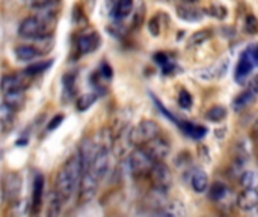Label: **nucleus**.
I'll return each mask as SVG.
<instances>
[{"mask_svg": "<svg viewBox=\"0 0 258 217\" xmlns=\"http://www.w3.org/2000/svg\"><path fill=\"white\" fill-rule=\"evenodd\" d=\"M82 175H83V163L77 151L62 165V168L56 175V190L65 198V201L70 199L71 195L79 187Z\"/></svg>", "mask_w": 258, "mask_h": 217, "instance_id": "1", "label": "nucleus"}, {"mask_svg": "<svg viewBox=\"0 0 258 217\" xmlns=\"http://www.w3.org/2000/svg\"><path fill=\"white\" fill-rule=\"evenodd\" d=\"M156 160L150 156V153L145 150V147H136L130 157H128V169L133 177H148Z\"/></svg>", "mask_w": 258, "mask_h": 217, "instance_id": "2", "label": "nucleus"}, {"mask_svg": "<svg viewBox=\"0 0 258 217\" xmlns=\"http://www.w3.org/2000/svg\"><path fill=\"white\" fill-rule=\"evenodd\" d=\"M54 24L47 21L45 18H42L41 15L36 17H27L24 18L20 26H18V35L21 38H27V39H35L41 35H47L48 33V27H53Z\"/></svg>", "mask_w": 258, "mask_h": 217, "instance_id": "3", "label": "nucleus"}, {"mask_svg": "<svg viewBox=\"0 0 258 217\" xmlns=\"http://www.w3.org/2000/svg\"><path fill=\"white\" fill-rule=\"evenodd\" d=\"M159 131H160V128H159V125L154 121L145 119V121H141L138 125H135L130 130L128 140L135 147H144L145 143H148L150 140L157 137Z\"/></svg>", "mask_w": 258, "mask_h": 217, "instance_id": "4", "label": "nucleus"}, {"mask_svg": "<svg viewBox=\"0 0 258 217\" xmlns=\"http://www.w3.org/2000/svg\"><path fill=\"white\" fill-rule=\"evenodd\" d=\"M100 181L101 180L91 169L83 172L80 184H79V201L82 204H88V202H91L95 198Z\"/></svg>", "mask_w": 258, "mask_h": 217, "instance_id": "5", "label": "nucleus"}, {"mask_svg": "<svg viewBox=\"0 0 258 217\" xmlns=\"http://www.w3.org/2000/svg\"><path fill=\"white\" fill-rule=\"evenodd\" d=\"M148 177L153 183V187L160 189V190H166V192L172 186V181H174L171 169L163 162H156Z\"/></svg>", "mask_w": 258, "mask_h": 217, "instance_id": "6", "label": "nucleus"}, {"mask_svg": "<svg viewBox=\"0 0 258 217\" xmlns=\"http://www.w3.org/2000/svg\"><path fill=\"white\" fill-rule=\"evenodd\" d=\"M21 192V177L17 172H8L3 177L2 183V193L5 202H14Z\"/></svg>", "mask_w": 258, "mask_h": 217, "instance_id": "7", "label": "nucleus"}, {"mask_svg": "<svg viewBox=\"0 0 258 217\" xmlns=\"http://www.w3.org/2000/svg\"><path fill=\"white\" fill-rule=\"evenodd\" d=\"M145 150L150 153V156L156 160V162H163L168 156H169V151H171V147H169V142L160 136L154 137L153 140H150L148 143L144 145Z\"/></svg>", "mask_w": 258, "mask_h": 217, "instance_id": "8", "label": "nucleus"}, {"mask_svg": "<svg viewBox=\"0 0 258 217\" xmlns=\"http://www.w3.org/2000/svg\"><path fill=\"white\" fill-rule=\"evenodd\" d=\"M110 148H104V147H100L92 165H91V171L100 178L103 180L106 177V174L109 172V166H110Z\"/></svg>", "mask_w": 258, "mask_h": 217, "instance_id": "9", "label": "nucleus"}, {"mask_svg": "<svg viewBox=\"0 0 258 217\" xmlns=\"http://www.w3.org/2000/svg\"><path fill=\"white\" fill-rule=\"evenodd\" d=\"M32 76H29L26 71L17 73V74H8L2 80V91L9 92V91H23Z\"/></svg>", "mask_w": 258, "mask_h": 217, "instance_id": "10", "label": "nucleus"}, {"mask_svg": "<svg viewBox=\"0 0 258 217\" xmlns=\"http://www.w3.org/2000/svg\"><path fill=\"white\" fill-rule=\"evenodd\" d=\"M100 150V145L94 142V139L88 137L82 142L80 148H79V154H80V159H82V163H83V172L88 171L97 156Z\"/></svg>", "mask_w": 258, "mask_h": 217, "instance_id": "11", "label": "nucleus"}, {"mask_svg": "<svg viewBox=\"0 0 258 217\" xmlns=\"http://www.w3.org/2000/svg\"><path fill=\"white\" fill-rule=\"evenodd\" d=\"M236 204L242 211H252L258 208V189H245L240 192Z\"/></svg>", "mask_w": 258, "mask_h": 217, "instance_id": "12", "label": "nucleus"}, {"mask_svg": "<svg viewBox=\"0 0 258 217\" xmlns=\"http://www.w3.org/2000/svg\"><path fill=\"white\" fill-rule=\"evenodd\" d=\"M100 45V35L98 33H85L77 38V50L82 54L94 51Z\"/></svg>", "mask_w": 258, "mask_h": 217, "instance_id": "13", "label": "nucleus"}, {"mask_svg": "<svg viewBox=\"0 0 258 217\" xmlns=\"http://www.w3.org/2000/svg\"><path fill=\"white\" fill-rule=\"evenodd\" d=\"M252 68H254V62H252V59L249 57V54L245 51V53L242 54L239 63H237V68H236V74H234L236 82L242 83V82L249 76V73L252 71Z\"/></svg>", "mask_w": 258, "mask_h": 217, "instance_id": "14", "label": "nucleus"}, {"mask_svg": "<svg viewBox=\"0 0 258 217\" xmlns=\"http://www.w3.org/2000/svg\"><path fill=\"white\" fill-rule=\"evenodd\" d=\"M42 193H44V177L38 174L33 180V189H32V207L33 211H39L42 204Z\"/></svg>", "mask_w": 258, "mask_h": 217, "instance_id": "15", "label": "nucleus"}, {"mask_svg": "<svg viewBox=\"0 0 258 217\" xmlns=\"http://www.w3.org/2000/svg\"><path fill=\"white\" fill-rule=\"evenodd\" d=\"M190 186L197 193H204L209 187V177L204 171L195 169L190 175Z\"/></svg>", "mask_w": 258, "mask_h": 217, "instance_id": "16", "label": "nucleus"}, {"mask_svg": "<svg viewBox=\"0 0 258 217\" xmlns=\"http://www.w3.org/2000/svg\"><path fill=\"white\" fill-rule=\"evenodd\" d=\"M65 198L54 189L48 196V207H47V216H59L62 211V204Z\"/></svg>", "mask_w": 258, "mask_h": 217, "instance_id": "17", "label": "nucleus"}, {"mask_svg": "<svg viewBox=\"0 0 258 217\" xmlns=\"http://www.w3.org/2000/svg\"><path fill=\"white\" fill-rule=\"evenodd\" d=\"M15 112H17L15 109H12L11 106H8L6 103L2 101V106H0V124H2L3 131H8V128L14 125Z\"/></svg>", "mask_w": 258, "mask_h": 217, "instance_id": "18", "label": "nucleus"}, {"mask_svg": "<svg viewBox=\"0 0 258 217\" xmlns=\"http://www.w3.org/2000/svg\"><path fill=\"white\" fill-rule=\"evenodd\" d=\"M26 98L23 91H9V92H3V103H6L8 106H11L15 110H20L24 104Z\"/></svg>", "mask_w": 258, "mask_h": 217, "instance_id": "19", "label": "nucleus"}, {"mask_svg": "<svg viewBox=\"0 0 258 217\" xmlns=\"http://www.w3.org/2000/svg\"><path fill=\"white\" fill-rule=\"evenodd\" d=\"M14 53H15V57H17L18 60H21V62L32 60V59H35L38 54H41V53L38 51V48L33 47V45H18V47L15 48Z\"/></svg>", "mask_w": 258, "mask_h": 217, "instance_id": "20", "label": "nucleus"}, {"mask_svg": "<svg viewBox=\"0 0 258 217\" xmlns=\"http://www.w3.org/2000/svg\"><path fill=\"white\" fill-rule=\"evenodd\" d=\"M180 127L181 130L189 136V137H194V139H201L207 134V128L203 127V125H198V124H192V122H180Z\"/></svg>", "mask_w": 258, "mask_h": 217, "instance_id": "21", "label": "nucleus"}, {"mask_svg": "<svg viewBox=\"0 0 258 217\" xmlns=\"http://www.w3.org/2000/svg\"><path fill=\"white\" fill-rule=\"evenodd\" d=\"M133 9V0H116L113 8H112V12H113V17L115 18H125L127 15H130Z\"/></svg>", "mask_w": 258, "mask_h": 217, "instance_id": "22", "label": "nucleus"}, {"mask_svg": "<svg viewBox=\"0 0 258 217\" xmlns=\"http://www.w3.org/2000/svg\"><path fill=\"white\" fill-rule=\"evenodd\" d=\"M177 15L181 18V20H186V21H200L203 14L194 8H189V6H180L177 9Z\"/></svg>", "mask_w": 258, "mask_h": 217, "instance_id": "23", "label": "nucleus"}, {"mask_svg": "<svg viewBox=\"0 0 258 217\" xmlns=\"http://www.w3.org/2000/svg\"><path fill=\"white\" fill-rule=\"evenodd\" d=\"M228 193H231V192L228 190V187H227L224 183H216V184H213V187L210 189V198H212L215 202H222V201L228 196Z\"/></svg>", "mask_w": 258, "mask_h": 217, "instance_id": "24", "label": "nucleus"}, {"mask_svg": "<svg viewBox=\"0 0 258 217\" xmlns=\"http://www.w3.org/2000/svg\"><path fill=\"white\" fill-rule=\"evenodd\" d=\"M240 186L243 189H258V172L246 171L240 175Z\"/></svg>", "mask_w": 258, "mask_h": 217, "instance_id": "25", "label": "nucleus"}, {"mask_svg": "<svg viewBox=\"0 0 258 217\" xmlns=\"http://www.w3.org/2000/svg\"><path fill=\"white\" fill-rule=\"evenodd\" d=\"M206 118L210 122H221L227 118V109L224 106H213L212 109L207 110Z\"/></svg>", "mask_w": 258, "mask_h": 217, "instance_id": "26", "label": "nucleus"}, {"mask_svg": "<svg viewBox=\"0 0 258 217\" xmlns=\"http://www.w3.org/2000/svg\"><path fill=\"white\" fill-rule=\"evenodd\" d=\"M255 94H252L251 91H245L243 94H240L236 100H234V109L236 110H240V109H243V107H246L248 104H251L254 100H255Z\"/></svg>", "mask_w": 258, "mask_h": 217, "instance_id": "27", "label": "nucleus"}, {"mask_svg": "<svg viewBox=\"0 0 258 217\" xmlns=\"http://www.w3.org/2000/svg\"><path fill=\"white\" fill-rule=\"evenodd\" d=\"M51 60H44V62H36V63H32V65H29L24 71L29 74V76H36V74H41V73H44L47 68H50L51 66Z\"/></svg>", "mask_w": 258, "mask_h": 217, "instance_id": "28", "label": "nucleus"}, {"mask_svg": "<svg viewBox=\"0 0 258 217\" xmlns=\"http://www.w3.org/2000/svg\"><path fill=\"white\" fill-rule=\"evenodd\" d=\"M95 100H97V95H95V94H86V95L79 97L76 106H77V109H79L80 112H83V110H88V109L95 103Z\"/></svg>", "mask_w": 258, "mask_h": 217, "instance_id": "29", "label": "nucleus"}, {"mask_svg": "<svg viewBox=\"0 0 258 217\" xmlns=\"http://www.w3.org/2000/svg\"><path fill=\"white\" fill-rule=\"evenodd\" d=\"M210 35H212L210 30H198V32H195L192 35V38H190V45H200V44L206 42L210 38Z\"/></svg>", "mask_w": 258, "mask_h": 217, "instance_id": "30", "label": "nucleus"}, {"mask_svg": "<svg viewBox=\"0 0 258 217\" xmlns=\"http://www.w3.org/2000/svg\"><path fill=\"white\" fill-rule=\"evenodd\" d=\"M178 104H180L181 109H190V107H192L194 98H192V95H190L186 89H183V91L180 92V95H178Z\"/></svg>", "mask_w": 258, "mask_h": 217, "instance_id": "31", "label": "nucleus"}, {"mask_svg": "<svg viewBox=\"0 0 258 217\" xmlns=\"http://www.w3.org/2000/svg\"><path fill=\"white\" fill-rule=\"evenodd\" d=\"M57 0H30V6L36 11H44V9H51Z\"/></svg>", "mask_w": 258, "mask_h": 217, "instance_id": "32", "label": "nucleus"}, {"mask_svg": "<svg viewBox=\"0 0 258 217\" xmlns=\"http://www.w3.org/2000/svg\"><path fill=\"white\" fill-rule=\"evenodd\" d=\"M245 29L248 33L251 35H255L258 33V20L254 15H248L246 17V21H245Z\"/></svg>", "mask_w": 258, "mask_h": 217, "instance_id": "33", "label": "nucleus"}, {"mask_svg": "<svg viewBox=\"0 0 258 217\" xmlns=\"http://www.w3.org/2000/svg\"><path fill=\"white\" fill-rule=\"evenodd\" d=\"M210 15L212 17H216L219 20H224L227 17V8H224L222 5H213L210 9H209Z\"/></svg>", "mask_w": 258, "mask_h": 217, "instance_id": "34", "label": "nucleus"}, {"mask_svg": "<svg viewBox=\"0 0 258 217\" xmlns=\"http://www.w3.org/2000/svg\"><path fill=\"white\" fill-rule=\"evenodd\" d=\"M148 29H150L151 35L159 36V33H160V23H159V18H157V17H153V18L148 21Z\"/></svg>", "mask_w": 258, "mask_h": 217, "instance_id": "35", "label": "nucleus"}, {"mask_svg": "<svg viewBox=\"0 0 258 217\" xmlns=\"http://www.w3.org/2000/svg\"><path fill=\"white\" fill-rule=\"evenodd\" d=\"M62 121H63V115H56V116L48 122V125H47V131H53V130H56V128L62 124Z\"/></svg>", "mask_w": 258, "mask_h": 217, "instance_id": "36", "label": "nucleus"}, {"mask_svg": "<svg viewBox=\"0 0 258 217\" xmlns=\"http://www.w3.org/2000/svg\"><path fill=\"white\" fill-rule=\"evenodd\" d=\"M246 53H248V54H249V57L252 59L254 65H258V45H254V47L248 48V50H246Z\"/></svg>", "mask_w": 258, "mask_h": 217, "instance_id": "37", "label": "nucleus"}, {"mask_svg": "<svg viewBox=\"0 0 258 217\" xmlns=\"http://www.w3.org/2000/svg\"><path fill=\"white\" fill-rule=\"evenodd\" d=\"M248 91H251L252 94L258 95V74L254 76V79H251V82L248 85Z\"/></svg>", "mask_w": 258, "mask_h": 217, "instance_id": "38", "label": "nucleus"}, {"mask_svg": "<svg viewBox=\"0 0 258 217\" xmlns=\"http://www.w3.org/2000/svg\"><path fill=\"white\" fill-rule=\"evenodd\" d=\"M106 79H110L112 77V69H110V66H107V63H103L101 65V71H100Z\"/></svg>", "mask_w": 258, "mask_h": 217, "instance_id": "39", "label": "nucleus"}, {"mask_svg": "<svg viewBox=\"0 0 258 217\" xmlns=\"http://www.w3.org/2000/svg\"><path fill=\"white\" fill-rule=\"evenodd\" d=\"M252 139L258 143V119L255 121V124L252 125Z\"/></svg>", "mask_w": 258, "mask_h": 217, "instance_id": "40", "label": "nucleus"}, {"mask_svg": "<svg viewBox=\"0 0 258 217\" xmlns=\"http://www.w3.org/2000/svg\"><path fill=\"white\" fill-rule=\"evenodd\" d=\"M184 2H189V3H197L198 0H184Z\"/></svg>", "mask_w": 258, "mask_h": 217, "instance_id": "41", "label": "nucleus"}]
</instances>
